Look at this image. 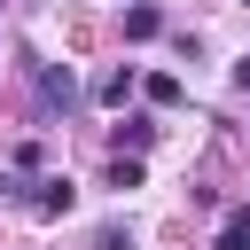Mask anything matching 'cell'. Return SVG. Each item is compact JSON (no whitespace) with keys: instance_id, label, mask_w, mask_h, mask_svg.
Instances as JSON below:
<instances>
[{"instance_id":"obj_1","label":"cell","mask_w":250,"mask_h":250,"mask_svg":"<svg viewBox=\"0 0 250 250\" xmlns=\"http://www.w3.org/2000/svg\"><path fill=\"white\" fill-rule=\"evenodd\" d=\"M70 203H78V188H70V180H62V172H47V180H39V188H31V211H39V219H62V211H70Z\"/></svg>"},{"instance_id":"obj_2","label":"cell","mask_w":250,"mask_h":250,"mask_svg":"<svg viewBox=\"0 0 250 250\" xmlns=\"http://www.w3.org/2000/svg\"><path fill=\"white\" fill-rule=\"evenodd\" d=\"M39 102H47V109H70V102H78V78H70V62H62V70H55V62H39Z\"/></svg>"},{"instance_id":"obj_3","label":"cell","mask_w":250,"mask_h":250,"mask_svg":"<svg viewBox=\"0 0 250 250\" xmlns=\"http://www.w3.org/2000/svg\"><path fill=\"white\" fill-rule=\"evenodd\" d=\"M156 31H164V8L133 0V8H125V39H156Z\"/></svg>"},{"instance_id":"obj_4","label":"cell","mask_w":250,"mask_h":250,"mask_svg":"<svg viewBox=\"0 0 250 250\" xmlns=\"http://www.w3.org/2000/svg\"><path fill=\"white\" fill-rule=\"evenodd\" d=\"M219 250H250V203H242V211H227V227H219Z\"/></svg>"},{"instance_id":"obj_5","label":"cell","mask_w":250,"mask_h":250,"mask_svg":"<svg viewBox=\"0 0 250 250\" xmlns=\"http://www.w3.org/2000/svg\"><path fill=\"white\" fill-rule=\"evenodd\" d=\"M141 94H148L156 109H172V102H180V78H172V70H156V78H141Z\"/></svg>"},{"instance_id":"obj_6","label":"cell","mask_w":250,"mask_h":250,"mask_svg":"<svg viewBox=\"0 0 250 250\" xmlns=\"http://www.w3.org/2000/svg\"><path fill=\"white\" fill-rule=\"evenodd\" d=\"M148 141H156L148 117H125V125H117V156H125V148H148Z\"/></svg>"},{"instance_id":"obj_7","label":"cell","mask_w":250,"mask_h":250,"mask_svg":"<svg viewBox=\"0 0 250 250\" xmlns=\"http://www.w3.org/2000/svg\"><path fill=\"white\" fill-rule=\"evenodd\" d=\"M94 94H102V102H109V109H125V94H133V70H109V78H102V86H94Z\"/></svg>"},{"instance_id":"obj_8","label":"cell","mask_w":250,"mask_h":250,"mask_svg":"<svg viewBox=\"0 0 250 250\" xmlns=\"http://www.w3.org/2000/svg\"><path fill=\"white\" fill-rule=\"evenodd\" d=\"M109 188H141V156H117L109 164Z\"/></svg>"},{"instance_id":"obj_9","label":"cell","mask_w":250,"mask_h":250,"mask_svg":"<svg viewBox=\"0 0 250 250\" xmlns=\"http://www.w3.org/2000/svg\"><path fill=\"white\" fill-rule=\"evenodd\" d=\"M94 250H133V234H125V227H102V234H94Z\"/></svg>"},{"instance_id":"obj_10","label":"cell","mask_w":250,"mask_h":250,"mask_svg":"<svg viewBox=\"0 0 250 250\" xmlns=\"http://www.w3.org/2000/svg\"><path fill=\"white\" fill-rule=\"evenodd\" d=\"M234 86H242V94H250V55H242V62H234Z\"/></svg>"}]
</instances>
